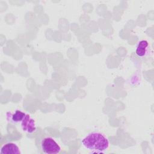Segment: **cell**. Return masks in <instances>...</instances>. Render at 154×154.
Returning a JSON list of instances; mask_svg holds the SVG:
<instances>
[{
	"label": "cell",
	"instance_id": "cell-1",
	"mask_svg": "<svg viewBox=\"0 0 154 154\" xmlns=\"http://www.w3.org/2000/svg\"><path fill=\"white\" fill-rule=\"evenodd\" d=\"M7 121L13 125H18L21 130L27 134H32L37 130L35 120L28 113L16 109L14 111H8L5 115Z\"/></svg>",
	"mask_w": 154,
	"mask_h": 154
},
{
	"label": "cell",
	"instance_id": "cell-2",
	"mask_svg": "<svg viewBox=\"0 0 154 154\" xmlns=\"http://www.w3.org/2000/svg\"><path fill=\"white\" fill-rule=\"evenodd\" d=\"M83 146L92 153H103L109 147L107 137L100 132H91L82 140Z\"/></svg>",
	"mask_w": 154,
	"mask_h": 154
},
{
	"label": "cell",
	"instance_id": "cell-3",
	"mask_svg": "<svg viewBox=\"0 0 154 154\" xmlns=\"http://www.w3.org/2000/svg\"><path fill=\"white\" fill-rule=\"evenodd\" d=\"M40 147L42 152L47 154H57L61 149L60 146L51 137H46L42 140Z\"/></svg>",
	"mask_w": 154,
	"mask_h": 154
},
{
	"label": "cell",
	"instance_id": "cell-4",
	"mask_svg": "<svg viewBox=\"0 0 154 154\" xmlns=\"http://www.w3.org/2000/svg\"><path fill=\"white\" fill-rule=\"evenodd\" d=\"M1 154H20L21 152L17 144L13 142L4 144L1 148Z\"/></svg>",
	"mask_w": 154,
	"mask_h": 154
},
{
	"label": "cell",
	"instance_id": "cell-5",
	"mask_svg": "<svg viewBox=\"0 0 154 154\" xmlns=\"http://www.w3.org/2000/svg\"><path fill=\"white\" fill-rule=\"evenodd\" d=\"M148 51L149 42L147 40H143L138 42L136 48L135 53L138 57H143L147 55V54L148 53Z\"/></svg>",
	"mask_w": 154,
	"mask_h": 154
}]
</instances>
